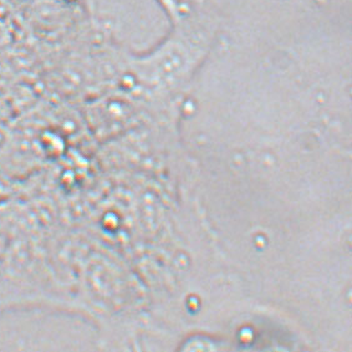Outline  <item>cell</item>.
<instances>
[{"instance_id": "cell-1", "label": "cell", "mask_w": 352, "mask_h": 352, "mask_svg": "<svg viewBox=\"0 0 352 352\" xmlns=\"http://www.w3.org/2000/svg\"><path fill=\"white\" fill-rule=\"evenodd\" d=\"M157 3L160 4V7L162 8L164 13L170 16V19L177 20L179 19V16L182 15V7L179 0H156Z\"/></svg>"}]
</instances>
